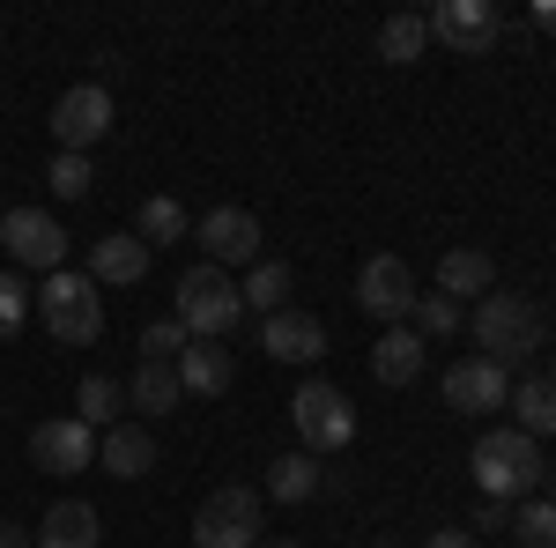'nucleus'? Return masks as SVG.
Segmentation results:
<instances>
[{"mask_svg": "<svg viewBox=\"0 0 556 548\" xmlns=\"http://www.w3.org/2000/svg\"><path fill=\"white\" fill-rule=\"evenodd\" d=\"M178 393H186V385H178V364H141V371L127 379V400L141 408V416H172Z\"/></svg>", "mask_w": 556, "mask_h": 548, "instance_id": "nucleus-25", "label": "nucleus"}, {"mask_svg": "<svg viewBox=\"0 0 556 548\" xmlns=\"http://www.w3.org/2000/svg\"><path fill=\"white\" fill-rule=\"evenodd\" d=\"M238 296H245V311H260V319L290 311V267H282V259H260L253 275L238 282Z\"/></svg>", "mask_w": 556, "mask_h": 548, "instance_id": "nucleus-26", "label": "nucleus"}, {"mask_svg": "<svg viewBox=\"0 0 556 548\" xmlns=\"http://www.w3.org/2000/svg\"><path fill=\"white\" fill-rule=\"evenodd\" d=\"M0 548H38V534H23L15 519H0Z\"/></svg>", "mask_w": 556, "mask_h": 548, "instance_id": "nucleus-35", "label": "nucleus"}, {"mask_svg": "<svg viewBox=\"0 0 556 548\" xmlns=\"http://www.w3.org/2000/svg\"><path fill=\"white\" fill-rule=\"evenodd\" d=\"M527 23H534V30H549V38H556V0H534V15H527Z\"/></svg>", "mask_w": 556, "mask_h": 548, "instance_id": "nucleus-36", "label": "nucleus"}, {"mask_svg": "<svg viewBox=\"0 0 556 548\" xmlns=\"http://www.w3.org/2000/svg\"><path fill=\"white\" fill-rule=\"evenodd\" d=\"M97 467L119 474V482H141V474L156 467V437H149L141 422H112V430L97 437Z\"/></svg>", "mask_w": 556, "mask_h": 548, "instance_id": "nucleus-15", "label": "nucleus"}, {"mask_svg": "<svg viewBox=\"0 0 556 548\" xmlns=\"http://www.w3.org/2000/svg\"><path fill=\"white\" fill-rule=\"evenodd\" d=\"M134 238H141L149 253H156V245H178V238H193V215L178 208L172 193H149L141 215H134Z\"/></svg>", "mask_w": 556, "mask_h": 548, "instance_id": "nucleus-24", "label": "nucleus"}, {"mask_svg": "<svg viewBox=\"0 0 556 548\" xmlns=\"http://www.w3.org/2000/svg\"><path fill=\"white\" fill-rule=\"evenodd\" d=\"M430 44H445L460 60H482L497 44V0H438L430 8Z\"/></svg>", "mask_w": 556, "mask_h": 548, "instance_id": "nucleus-10", "label": "nucleus"}, {"mask_svg": "<svg viewBox=\"0 0 556 548\" xmlns=\"http://www.w3.org/2000/svg\"><path fill=\"white\" fill-rule=\"evenodd\" d=\"M371 548H393V541H371Z\"/></svg>", "mask_w": 556, "mask_h": 548, "instance_id": "nucleus-40", "label": "nucleus"}, {"mask_svg": "<svg viewBox=\"0 0 556 548\" xmlns=\"http://www.w3.org/2000/svg\"><path fill=\"white\" fill-rule=\"evenodd\" d=\"M45 186H52L60 201H83L89 186H97V170H89V156H67V149H60V156H52V170H45Z\"/></svg>", "mask_w": 556, "mask_h": 548, "instance_id": "nucleus-30", "label": "nucleus"}, {"mask_svg": "<svg viewBox=\"0 0 556 548\" xmlns=\"http://www.w3.org/2000/svg\"><path fill=\"white\" fill-rule=\"evenodd\" d=\"M424 52H430V15L401 8V15H386V23H379V60H386V67H416Z\"/></svg>", "mask_w": 556, "mask_h": 548, "instance_id": "nucleus-21", "label": "nucleus"}, {"mask_svg": "<svg viewBox=\"0 0 556 548\" xmlns=\"http://www.w3.org/2000/svg\"><path fill=\"white\" fill-rule=\"evenodd\" d=\"M104 133H112V97H104V82L60 89V104H52V141H60L67 156H89Z\"/></svg>", "mask_w": 556, "mask_h": 548, "instance_id": "nucleus-9", "label": "nucleus"}, {"mask_svg": "<svg viewBox=\"0 0 556 548\" xmlns=\"http://www.w3.org/2000/svg\"><path fill=\"white\" fill-rule=\"evenodd\" d=\"M260 348H267L275 364H319V356H327V327H319L312 311H275V319L260 327Z\"/></svg>", "mask_w": 556, "mask_h": 548, "instance_id": "nucleus-14", "label": "nucleus"}, {"mask_svg": "<svg viewBox=\"0 0 556 548\" xmlns=\"http://www.w3.org/2000/svg\"><path fill=\"white\" fill-rule=\"evenodd\" d=\"M238 311H245V296H238V282H230L223 267L201 259V267H186V275H178V311H172V319L193 341H223L230 327H238Z\"/></svg>", "mask_w": 556, "mask_h": 548, "instance_id": "nucleus-4", "label": "nucleus"}, {"mask_svg": "<svg viewBox=\"0 0 556 548\" xmlns=\"http://www.w3.org/2000/svg\"><path fill=\"white\" fill-rule=\"evenodd\" d=\"M497 290V259L475 253V245H453V253L438 259V296H453V304H468V296H490Z\"/></svg>", "mask_w": 556, "mask_h": 548, "instance_id": "nucleus-17", "label": "nucleus"}, {"mask_svg": "<svg viewBox=\"0 0 556 548\" xmlns=\"http://www.w3.org/2000/svg\"><path fill=\"white\" fill-rule=\"evenodd\" d=\"M475 348H482L490 364L513 371V364H527L534 348H549V319H542L527 296H497L490 290L482 304H475Z\"/></svg>", "mask_w": 556, "mask_h": 548, "instance_id": "nucleus-3", "label": "nucleus"}, {"mask_svg": "<svg viewBox=\"0 0 556 548\" xmlns=\"http://www.w3.org/2000/svg\"><path fill=\"white\" fill-rule=\"evenodd\" d=\"M290 422H298V445L312 453V460H319V453H342V445H356V408H349L342 385H327V379L298 385Z\"/></svg>", "mask_w": 556, "mask_h": 548, "instance_id": "nucleus-5", "label": "nucleus"}, {"mask_svg": "<svg viewBox=\"0 0 556 548\" xmlns=\"http://www.w3.org/2000/svg\"><path fill=\"white\" fill-rule=\"evenodd\" d=\"M475 482H482V497H505V505H519V497H542V445L527 437V430H482L475 437Z\"/></svg>", "mask_w": 556, "mask_h": 548, "instance_id": "nucleus-1", "label": "nucleus"}, {"mask_svg": "<svg viewBox=\"0 0 556 548\" xmlns=\"http://www.w3.org/2000/svg\"><path fill=\"white\" fill-rule=\"evenodd\" d=\"M0 245H8L15 267H38V275L67 267V230H60V215H45V208H8L0 215Z\"/></svg>", "mask_w": 556, "mask_h": 548, "instance_id": "nucleus-8", "label": "nucleus"}, {"mask_svg": "<svg viewBox=\"0 0 556 548\" xmlns=\"http://www.w3.org/2000/svg\"><path fill=\"white\" fill-rule=\"evenodd\" d=\"M542 379H549V385H556V364H549V371H542Z\"/></svg>", "mask_w": 556, "mask_h": 548, "instance_id": "nucleus-39", "label": "nucleus"}, {"mask_svg": "<svg viewBox=\"0 0 556 548\" xmlns=\"http://www.w3.org/2000/svg\"><path fill=\"white\" fill-rule=\"evenodd\" d=\"M424 341H445L468 327V304H453V296H416V319H408Z\"/></svg>", "mask_w": 556, "mask_h": 548, "instance_id": "nucleus-29", "label": "nucleus"}, {"mask_svg": "<svg viewBox=\"0 0 556 548\" xmlns=\"http://www.w3.org/2000/svg\"><path fill=\"white\" fill-rule=\"evenodd\" d=\"M356 304L386 319V327H408L416 319V267L401 253H371L364 259V275H356Z\"/></svg>", "mask_w": 556, "mask_h": 548, "instance_id": "nucleus-7", "label": "nucleus"}, {"mask_svg": "<svg viewBox=\"0 0 556 548\" xmlns=\"http://www.w3.org/2000/svg\"><path fill=\"white\" fill-rule=\"evenodd\" d=\"M260 505H267V497H260V489H238V482L215 489L208 505L193 511V548H260L267 541V534H260Z\"/></svg>", "mask_w": 556, "mask_h": 548, "instance_id": "nucleus-6", "label": "nucleus"}, {"mask_svg": "<svg viewBox=\"0 0 556 548\" xmlns=\"http://www.w3.org/2000/svg\"><path fill=\"white\" fill-rule=\"evenodd\" d=\"M260 548H298V541H260Z\"/></svg>", "mask_w": 556, "mask_h": 548, "instance_id": "nucleus-38", "label": "nucleus"}, {"mask_svg": "<svg viewBox=\"0 0 556 548\" xmlns=\"http://www.w3.org/2000/svg\"><path fill=\"white\" fill-rule=\"evenodd\" d=\"M542 497H549V505H556V467H542Z\"/></svg>", "mask_w": 556, "mask_h": 548, "instance_id": "nucleus-37", "label": "nucleus"}, {"mask_svg": "<svg viewBox=\"0 0 556 548\" xmlns=\"http://www.w3.org/2000/svg\"><path fill=\"white\" fill-rule=\"evenodd\" d=\"M482 534H513V505L505 497H482V511H475V541Z\"/></svg>", "mask_w": 556, "mask_h": 548, "instance_id": "nucleus-33", "label": "nucleus"}, {"mask_svg": "<svg viewBox=\"0 0 556 548\" xmlns=\"http://www.w3.org/2000/svg\"><path fill=\"white\" fill-rule=\"evenodd\" d=\"M416 371H424V334H416V327H386V334L371 341V379L379 385H416Z\"/></svg>", "mask_w": 556, "mask_h": 548, "instance_id": "nucleus-18", "label": "nucleus"}, {"mask_svg": "<svg viewBox=\"0 0 556 548\" xmlns=\"http://www.w3.org/2000/svg\"><path fill=\"white\" fill-rule=\"evenodd\" d=\"M424 548H475V534H468V526H438Z\"/></svg>", "mask_w": 556, "mask_h": 548, "instance_id": "nucleus-34", "label": "nucleus"}, {"mask_svg": "<svg viewBox=\"0 0 556 548\" xmlns=\"http://www.w3.org/2000/svg\"><path fill=\"white\" fill-rule=\"evenodd\" d=\"M505 408H513V430H527L534 445H542V437H556V385L549 379H519Z\"/></svg>", "mask_w": 556, "mask_h": 548, "instance_id": "nucleus-23", "label": "nucleus"}, {"mask_svg": "<svg viewBox=\"0 0 556 548\" xmlns=\"http://www.w3.org/2000/svg\"><path fill=\"white\" fill-rule=\"evenodd\" d=\"M38 548H97V505L52 497V511L38 519Z\"/></svg>", "mask_w": 556, "mask_h": 548, "instance_id": "nucleus-19", "label": "nucleus"}, {"mask_svg": "<svg viewBox=\"0 0 556 548\" xmlns=\"http://www.w3.org/2000/svg\"><path fill=\"white\" fill-rule=\"evenodd\" d=\"M193 238H201V253H208V267H260V215L253 208H208L201 222H193Z\"/></svg>", "mask_w": 556, "mask_h": 548, "instance_id": "nucleus-11", "label": "nucleus"}, {"mask_svg": "<svg viewBox=\"0 0 556 548\" xmlns=\"http://www.w3.org/2000/svg\"><path fill=\"white\" fill-rule=\"evenodd\" d=\"M513 541L519 548H556V505H549V497L513 505Z\"/></svg>", "mask_w": 556, "mask_h": 548, "instance_id": "nucleus-28", "label": "nucleus"}, {"mask_svg": "<svg viewBox=\"0 0 556 548\" xmlns=\"http://www.w3.org/2000/svg\"><path fill=\"white\" fill-rule=\"evenodd\" d=\"M30 311L45 319V334L67 341V348H89V341L104 334V290L89 275H75V267L45 275L38 290H30Z\"/></svg>", "mask_w": 556, "mask_h": 548, "instance_id": "nucleus-2", "label": "nucleus"}, {"mask_svg": "<svg viewBox=\"0 0 556 548\" xmlns=\"http://www.w3.org/2000/svg\"><path fill=\"white\" fill-rule=\"evenodd\" d=\"M230 371H238V364H230L223 341H186V356H178V385L201 393V400H215V393L230 385Z\"/></svg>", "mask_w": 556, "mask_h": 548, "instance_id": "nucleus-20", "label": "nucleus"}, {"mask_svg": "<svg viewBox=\"0 0 556 548\" xmlns=\"http://www.w3.org/2000/svg\"><path fill=\"white\" fill-rule=\"evenodd\" d=\"M505 400H513V371L490 364V356H460V364L445 371V408H453V416H497Z\"/></svg>", "mask_w": 556, "mask_h": 548, "instance_id": "nucleus-12", "label": "nucleus"}, {"mask_svg": "<svg viewBox=\"0 0 556 548\" xmlns=\"http://www.w3.org/2000/svg\"><path fill=\"white\" fill-rule=\"evenodd\" d=\"M30 460H38V474H83L97 460V430L83 416H52L30 430Z\"/></svg>", "mask_w": 556, "mask_h": 548, "instance_id": "nucleus-13", "label": "nucleus"}, {"mask_svg": "<svg viewBox=\"0 0 556 548\" xmlns=\"http://www.w3.org/2000/svg\"><path fill=\"white\" fill-rule=\"evenodd\" d=\"M327 489V467L312 460V453H282V460L267 467V497L275 505H304V497H319Z\"/></svg>", "mask_w": 556, "mask_h": 548, "instance_id": "nucleus-22", "label": "nucleus"}, {"mask_svg": "<svg viewBox=\"0 0 556 548\" xmlns=\"http://www.w3.org/2000/svg\"><path fill=\"white\" fill-rule=\"evenodd\" d=\"M186 327H178V319H156V327H149V334H141V364H178V356H186Z\"/></svg>", "mask_w": 556, "mask_h": 548, "instance_id": "nucleus-31", "label": "nucleus"}, {"mask_svg": "<svg viewBox=\"0 0 556 548\" xmlns=\"http://www.w3.org/2000/svg\"><path fill=\"white\" fill-rule=\"evenodd\" d=\"M119 408H127V393H119V379H104V371H89L83 385H75V416L104 437L112 422H119Z\"/></svg>", "mask_w": 556, "mask_h": 548, "instance_id": "nucleus-27", "label": "nucleus"}, {"mask_svg": "<svg viewBox=\"0 0 556 548\" xmlns=\"http://www.w3.org/2000/svg\"><path fill=\"white\" fill-rule=\"evenodd\" d=\"M23 319H30V290H23V275H0V341L23 334Z\"/></svg>", "mask_w": 556, "mask_h": 548, "instance_id": "nucleus-32", "label": "nucleus"}, {"mask_svg": "<svg viewBox=\"0 0 556 548\" xmlns=\"http://www.w3.org/2000/svg\"><path fill=\"white\" fill-rule=\"evenodd\" d=\"M141 275H149V245H141L134 230H112V238L89 245V282H97V290H104V282L127 290V282H141Z\"/></svg>", "mask_w": 556, "mask_h": 548, "instance_id": "nucleus-16", "label": "nucleus"}]
</instances>
